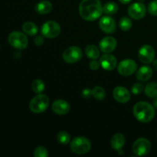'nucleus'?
I'll use <instances>...</instances> for the list:
<instances>
[{"label": "nucleus", "mask_w": 157, "mask_h": 157, "mask_svg": "<svg viewBox=\"0 0 157 157\" xmlns=\"http://www.w3.org/2000/svg\"><path fill=\"white\" fill-rule=\"evenodd\" d=\"M52 109L56 114L64 115L70 111V104L64 100H57L52 104Z\"/></svg>", "instance_id": "obj_16"}, {"label": "nucleus", "mask_w": 157, "mask_h": 157, "mask_svg": "<svg viewBox=\"0 0 157 157\" xmlns=\"http://www.w3.org/2000/svg\"><path fill=\"white\" fill-rule=\"evenodd\" d=\"M99 26L103 32L108 34L113 33L116 30V23L110 15L103 16L99 21Z\"/></svg>", "instance_id": "obj_12"}, {"label": "nucleus", "mask_w": 157, "mask_h": 157, "mask_svg": "<svg viewBox=\"0 0 157 157\" xmlns=\"http://www.w3.org/2000/svg\"><path fill=\"white\" fill-rule=\"evenodd\" d=\"M22 30L26 35L33 36L38 33V26L32 21H26L23 24Z\"/></svg>", "instance_id": "obj_20"}, {"label": "nucleus", "mask_w": 157, "mask_h": 157, "mask_svg": "<svg viewBox=\"0 0 157 157\" xmlns=\"http://www.w3.org/2000/svg\"><path fill=\"white\" fill-rule=\"evenodd\" d=\"M8 41L10 45L18 50H23L28 46V38L24 33L18 31L11 32L9 35Z\"/></svg>", "instance_id": "obj_5"}, {"label": "nucleus", "mask_w": 157, "mask_h": 157, "mask_svg": "<svg viewBox=\"0 0 157 157\" xmlns=\"http://www.w3.org/2000/svg\"><path fill=\"white\" fill-rule=\"evenodd\" d=\"M82 96L84 98H89L90 96H92V90L90 88H85L82 91Z\"/></svg>", "instance_id": "obj_32"}, {"label": "nucleus", "mask_w": 157, "mask_h": 157, "mask_svg": "<svg viewBox=\"0 0 157 157\" xmlns=\"http://www.w3.org/2000/svg\"><path fill=\"white\" fill-rule=\"evenodd\" d=\"M122 4H128V3L131 2L133 0H119Z\"/></svg>", "instance_id": "obj_34"}, {"label": "nucleus", "mask_w": 157, "mask_h": 157, "mask_svg": "<svg viewBox=\"0 0 157 157\" xmlns=\"http://www.w3.org/2000/svg\"><path fill=\"white\" fill-rule=\"evenodd\" d=\"M138 58L144 64H150L154 61L155 50L152 46L145 44L140 48Z\"/></svg>", "instance_id": "obj_10"}, {"label": "nucleus", "mask_w": 157, "mask_h": 157, "mask_svg": "<svg viewBox=\"0 0 157 157\" xmlns=\"http://www.w3.org/2000/svg\"><path fill=\"white\" fill-rule=\"evenodd\" d=\"M153 75V70L149 66H143L139 68L136 73V78L139 81H147L150 79Z\"/></svg>", "instance_id": "obj_18"}, {"label": "nucleus", "mask_w": 157, "mask_h": 157, "mask_svg": "<svg viewBox=\"0 0 157 157\" xmlns=\"http://www.w3.org/2000/svg\"><path fill=\"white\" fill-rule=\"evenodd\" d=\"M85 53L89 58L93 60H96L99 58L100 52L98 48L94 44H89L86 47Z\"/></svg>", "instance_id": "obj_21"}, {"label": "nucleus", "mask_w": 157, "mask_h": 157, "mask_svg": "<svg viewBox=\"0 0 157 157\" xmlns=\"http://www.w3.org/2000/svg\"><path fill=\"white\" fill-rule=\"evenodd\" d=\"M148 12L150 15L153 16H157V0H153L150 2L148 5Z\"/></svg>", "instance_id": "obj_29"}, {"label": "nucleus", "mask_w": 157, "mask_h": 157, "mask_svg": "<svg viewBox=\"0 0 157 157\" xmlns=\"http://www.w3.org/2000/svg\"><path fill=\"white\" fill-rule=\"evenodd\" d=\"M113 96L117 102L121 104H126L130 99V93L126 87H117L113 92Z\"/></svg>", "instance_id": "obj_13"}, {"label": "nucleus", "mask_w": 157, "mask_h": 157, "mask_svg": "<svg viewBox=\"0 0 157 157\" xmlns=\"http://www.w3.org/2000/svg\"><path fill=\"white\" fill-rule=\"evenodd\" d=\"M91 148V143L84 136H78L74 138L71 143V150L76 154H85L88 153Z\"/></svg>", "instance_id": "obj_3"}, {"label": "nucleus", "mask_w": 157, "mask_h": 157, "mask_svg": "<svg viewBox=\"0 0 157 157\" xmlns=\"http://www.w3.org/2000/svg\"><path fill=\"white\" fill-rule=\"evenodd\" d=\"M153 67H154V68L157 71V59L153 61Z\"/></svg>", "instance_id": "obj_35"}, {"label": "nucleus", "mask_w": 157, "mask_h": 157, "mask_svg": "<svg viewBox=\"0 0 157 157\" xmlns=\"http://www.w3.org/2000/svg\"><path fill=\"white\" fill-rule=\"evenodd\" d=\"M34 156L35 157H47L48 156V152L44 147H38L35 150Z\"/></svg>", "instance_id": "obj_28"}, {"label": "nucleus", "mask_w": 157, "mask_h": 157, "mask_svg": "<svg viewBox=\"0 0 157 157\" xmlns=\"http://www.w3.org/2000/svg\"><path fill=\"white\" fill-rule=\"evenodd\" d=\"M153 105H154V107L157 108V97H156V98H155L154 102H153Z\"/></svg>", "instance_id": "obj_36"}, {"label": "nucleus", "mask_w": 157, "mask_h": 157, "mask_svg": "<svg viewBox=\"0 0 157 157\" xmlns=\"http://www.w3.org/2000/svg\"><path fill=\"white\" fill-rule=\"evenodd\" d=\"M132 21L128 17H123L120 20V28L123 31H129L132 28Z\"/></svg>", "instance_id": "obj_27"}, {"label": "nucleus", "mask_w": 157, "mask_h": 157, "mask_svg": "<svg viewBox=\"0 0 157 157\" xmlns=\"http://www.w3.org/2000/svg\"><path fill=\"white\" fill-rule=\"evenodd\" d=\"M83 53L81 49L77 46H71L66 49L63 53V58L67 63H75L82 58Z\"/></svg>", "instance_id": "obj_8"}, {"label": "nucleus", "mask_w": 157, "mask_h": 157, "mask_svg": "<svg viewBox=\"0 0 157 157\" xmlns=\"http://www.w3.org/2000/svg\"><path fill=\"white\" fill-rule=\"evenodd\" d=\"M44 43V38L41 36H37L35 39V44L40 46Z\"/></svg>", "instance_id": "obj_33"}, {"label": "nucleus", "mask_w": 157, "mask_h": 157, "mask_svg": "<svg viewBox=\"0 0 157 157\" xmlns=\"http://www.w3.org/2000/svg\"><path fill=\"white\" fill-rule=\"evenodd\" d=\"M126 142L125 137L122 133H116L111 139V147L113 149L119 153V154H123L122 148Z\"/></svg>", "instance_id": "obj_17"}, {"label": "nucleus", "mask_w": 157, "mask_h": 157, "mask_svg": "<svg viewBox=\"0 0 157 157\" xmlns=\"http://www.w3.org/2000/svg\"><path fill=\"white\" fill-rule=\"evenodd\" d=\"M128 15L135 20H140L146 15L147 9L145 5L142 2H135L130 5L128 8Z\"/></svg>", "instance_id": "obj_11"}, {"label": "nucleus", "mask_w": 157, "mask_h": 157, "mask_svg": "<svg viewBox=\"0 0 157 157\" xmlns=\"http://www.w3.org/2000/svg\"><path fill=\"white\" fill-rule=\"evenodd\" d=\"M57 139L60 144H63V145H67L69 144L71 141V136L66 131H61L59 132L57 136Z\"/></svg>", "instance_id": "obj_26"}, {"label": "nucleus", "mask_w": 157, "mask_h": 157, "mask_svg": "<svg viewBox=\"0 0 157 157\" xmlns=\"http://www.w3.org/2000/svg\"><path fill=\"white\" fill-rule=\"evenodd\" d=\"M90 68L91 70L96 71L98 69H99L100 66H101V64H100V61H97L96 60H94V61H90Z\"/></svg>", "instance_id": "obj_31"}, {"label": "nucleus", "mask_w": 157, "mask_h": 157, "mask_svg": "<svg viewBox=\"0 0 157 157\" xmlns=\"http://www.w3.org/2000/svg\"><path fill=\"white\" fill-rule=\"evenodd\" d=\"M92 96L98 101H103L104 99H105L107 94L103 87H95L94 88L92 89Z\"/></svg>", "instance_id": "obj_24"}, {"label": "nucleus", "mask_w": 157, "mask_h": 157, "mask_svg": "<svg viewBox=\"0 0 157 157\" xmlns=\"http://www.w3.org/2000/svg\"><path fill=\"white\" fill-rule=\"evenodd\" d=\"M138 1H140V2H143V1H144V0H138Z\"/></svg>", "instance_id": "obj_37"}, {"label": "nucleus", "mask_w": 157, "mask_h": 157, "mask_svg": "<svg viewBox=\"0 0 157 157\" xmlns=\"http://www.w3.org/2000/svg\"><path fill=\"white\" fill-rule=\"evenodd\" d=\"M145 94L149 98H155L157 97V83L151 82L145 87Z\"/></svg>", "instance_id": "obj_23"}, {"label": "nucleus", "mask_w": 157, "mask_h": 157, "mask_svg": "<svg viewBox=\"0 0 157 157\" xmlns=\"http://www.w3.org/2000/svg\"><path fill=\"white\" fill-rule=\"evenodd\" d=\"M133 112L136 119L142 123L150 122L155 117L154 107L146 101L136 103L133 107Z\"/></svg>", "instance_id": "obj_2"}, {"label": "nucleus", "mask_w": 157, "mask_h": 157, "mask_svg": "<svg viewBox=\"0 0 157 157\" xmlns=\"http://www.w3.org/2000/svg\"><path fill=\"white\" fill-rule=\"evenodd\" d=\"M117 59L113 55L109 53H106L101 56L100 59L101 66L106 71H113L117 66Z\"/></svg>", "instance_id": "obj_14"}, {"label": "nucleus", "mask_w": 157, "mask_h": 157, "mask_svg": "<svg viewBox=\"0 0 157 157\" xmlns=\"http://www.w3.org/2000/svg\"><path fill=\"white\" fill-rule=\"evenodd\" d=\"M52 8H53V6L50 2L44 0V1H41L36 5L35 10L38 13L41 14V15H45V14L49 13L52 10Z\"/></svg>", "instance_id": "obj_19"}, {"label": "nucleus", "mask_w": 157, "mask_h": 157, "mask_svg": "<svg viewBox=\"0 0 157 157\" xmlns=\"http://www.w3.org/2000/svg\"><path fill=\"white\" fill-rule=\"evenodd\" d=\"M32 88L35 93L41 94V92H43L44 90L45 85H44V83L41 80L37 79L33 81V83H32Z\"/></svg>", "instance_id": "obj_25"}, {"label": "nucleus", "mask_w": 157, "mask_h": 157, "mask_svg": "<svg viewBox=\"0 0 157 157\" xmlns=\"http://www.w3.org/2000/svg\"><path fill=\"white\" fill-rule=\"evenodd\" d=\"M118 7L117 4L116 2H108L105 3L104 6H103V12L105 14L108 15H113V14L117 13L118 11Z\"/></svg>", "instance_id": "obj_22"}, {"label": "nucleus", "mask_w": 157, "mask_h": 157, "mask_svg": "<svg viewBox=\"0 0 157 157\" xmlns=\"http://www.w3.org/2000/svg\"><path fill=\"white\" fill-rule=\"evenodd\" d=\"M49 105V98L45 94H39L35 96L29 104V108L33 113H41L45 111Z\"/></svg>", "instance_id": "obj_4"}, {"label": "nucleus", "mask_w": 157, "mask_h": 157, "mask_svg": "<svg viewBox=\"0 0 157 157\" xmlns=\"http://www.w3.org/2000/svg\"><path fill=\"white\" fill-rule=\"evenodd\" d=\"M99 47L101 52L104 53H110L116 48L117 40L111 36L105 37L100 41Z\"/></svg>", "instance_id": "obj_15"}, {"label": "nucleus", "mask_w": 157, "mask_h": 157, "mask_svg": "<svg viewBox=\"0 0 157 157\" xmlns=\"http://www.w3.org/2000/svg\"><path fill=\"white\" fill-rule=\"evenodd\" d=\"M143 90H144V86L140 83L133 84L131 89V91L133 94H139L142 93Z\"/></svg>", "instance_id": "obj_30"}, {"label": "nucleus", "mask_w": 157, "mask_h": 157, "mask_svg": "<svg viewBox=\"0 0 157 157\" xmlns=\"http://www.w3.org/2000/svg\"><path fill=\"white\" fill-rule=\"evenodd\" d=\"M151 150V144L146 138H139L133 145V152L136 156H144L150 153Z\"/></svg>", "instance_id": "obj_7"}, {"label": "nucleus", "mask_w": 157, "mask_h": 157, "mask_svg": "<svg viewBox=\"0 0 157 157\" xmlns=\"http://www.w3.org/2000/svg\"><path fill=\"white\" fill-rule=\"evenodd\" d=\"M41 34L43 36L48 38H54L58 37L61 33V26L58 22L54 21H46L41 26Z\"/></svg>", "instance_id": "obj_6"}, {"label": "nucleus", "mask_w": 157, "mask_h": 157, "mask_svg": "<svg viewBox=\"0 0 157 157\" xmlns=\"http://www.w3.org/2000/svg\"><path fill=\"white\" fill-rule=\"evenodd\" d=\"M136 68L137 64L133 60L125 59L120 62L117 70L120 75L123 76H130L136 71Z\"/></svg>", "instance_id": "obj_9"}, {"label": "nucleus", "mask_w": 157, "mask_h": 157, "mask_svg": "<svg viewBox=\"0 0 157 157\" xmlns=\"http://www.w3.org/2000/svg\"><path fill=\"white\" fill-rule=\"evenodd\" d=\"M103 12V6L100 0H82L80 3V15L87 21L98 19Z\"/></svg>", "instance_id": "obj_1"}]
</instances>
